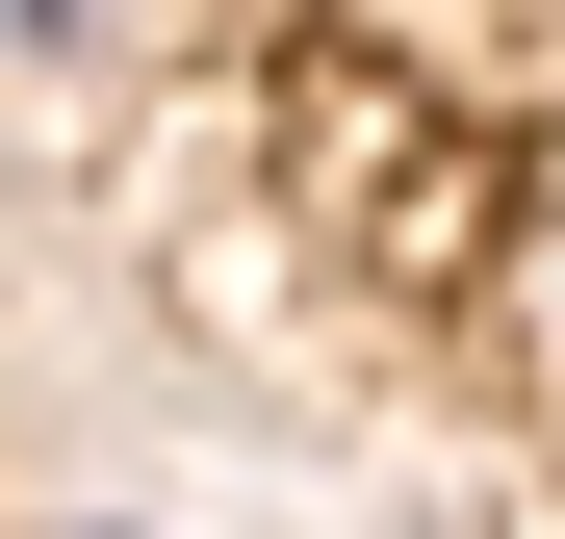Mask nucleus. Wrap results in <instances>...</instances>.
I'll use <instances>...</instances> for the list:
<instances>
[{
    "instance_id": "f257e3e1",
    "label": "nucleus",
    "mask_w": 565,
    "mask_h": 539,
    "mask_svg": "<svg viewBox=\"0 0 565 539\" xmlns=\"http://www.w3.org/2000/svg\"><path fill=\"white\" fill-rule=\"evenodd\" d=\"M0 52H77V0H0Z\"/></svg>"
}]
</instances>
